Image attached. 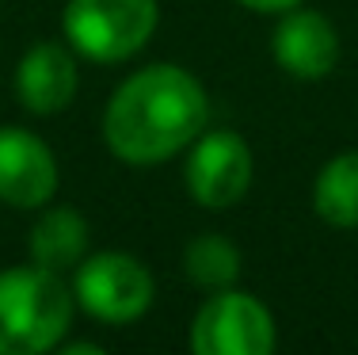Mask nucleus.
Returning a JSON list of instances; mask_svg holds the SVG:
<instances>
[{"label":"nucleus","instance_id":"nucleus-14","mask_svg":"<svg viewBox=\"0 0 358 355\" xmlns=\"http://www.w3.org/2000/svg\"><path fill=\"white\" fill-rule=\"evenodd\" d=\"M103 348H99V344H69V348H65V355H99Z\"/></svg>","mask_w":358,"mask_h":355},{"label":"nucleus","instance_id":"nucleus-11","mask_svg":"<svg viewBox=\"0 0 358 355\" xmlns=\"http://www.w3.org/2000/svg\"><path fill=\"white\" fill-rule=\"evenodd\" d=\"M313 207L328 225L358 230V153H339L320 168Z\"/></svg>","mask_w":358,"mask_h":355},{"label":"nucleus","instance_id":"nucleus-10","mask_svg":"<svg viewBox=\"0 0 358 355\" xmlns=\"http://www.w3.org/2000/svg\"><path fill=\"white\" fill-rule=\"evenodd\" d=\"M88 252V222L69 207H54L31 230V260L38 267L62 275L65 267H76Z\"/></svg>","mask_w":358,"mask_h":355},{"label":"nucleus","instance_id":"nucleus-6","mask_svg":"<svg viewBox=\"0 0 358 355\" xmlns=\"http://www.w3.org/2000/svg\"><path fill=\"white\" fill-rule=\"evenodd\" d=\"M252 183V149L233 130H210L194 138L187 157V191L199 207L225 210L244 199Z\"/></svg>","mask_w":358,"mask_h":355},{"label":"nucleus","instance_id":"nucleus-7","mask_svg":"<svg viewBox=\"0 0 358 355\" xmlns=\"http://www.w3.org/2000/svg\"><path fill=\"white\" fill-rule=\"evenodd\" d=\"M57 191V160L38 134L0 126V202L15 210L46 207Z\"/></svg>","mask_w":358,"mask_h":355},{"label":"nucleus","instance_id":"nucleus-5","mask_svg":"<svg viewBox=\"0 0 358 355\" xmlns=\"http://www.w3.org/2000/svg\"><path fill=\"white\" fill-rule=\"evenodd\" d=\"M73 298L103 325H130L152 306V275L130 252H96L76 264Z\"/></svg>","mask_w":358,"mask_h":355},{"label":"nucleus","instance_id":"nucleus-12","mask_svg":"<svg viewBox=\"0 0 358 355\" xmlns=\"http://www.w3.org/2000/svg\"><path fill=\"white\" fill-rule=\"evenodd\" d=\"M183 267L191 275V283L206 286V291H221V286H233L241 275V252L217 233H202L187 244L183 252Z\"/></svg>","mask_w":358,"mask_h":355},{"label":"nucleus","instance_id":"nucleus-2","mask_svg":"<svg viewBox=\"0 0 358 355\" xmlns=\"http://www.w3.org/2000/svg\"><path fill=\"white\" fill-rule=\"evenodd\" d=\"M73 325V291L50 267L0 272V355H42Z\"/></svg>","mask_w":358,"mask_h":355},{"label":"nucleus","instance_id":"nucleus-13","mask_svg":"<svg viewBox=\"0 0 358 355\" xmlns=\"http://www.w3.org/2000/svg\"><path fill=\"white\" fill-rule=\"evenodd\" d=\"M236 4L252 8V12H286V8L301 4V0H236Z\"/></svg>","mask_w":358,"mask_h":355},{"label":"nucleus","instance_id":"nucleus-3","mask_svg":"<svg viewBox=\"0 0 358 355\" xmlns=\"http://www.w3.org/2000/svg\"><path fill=\"white\" fill-rule=\"evenodd\" d=\"M157 0H69L65 39L88 62L115 65L134 57L157 31Z\"/></svg>","mask_w":358,"mask_h":355},{"label":"nucleus","instance_id":"nucleus-9","mask_svg":"<svg viewBox=\"0 0 358 355\" xmlns=\"http://www.w3.org/2000/svg\"><path fill=\"white\" fill-rule=\"evenodd\" d=\"M15 96L31 115H57L76 96V62L62 42H35L15 69Z\"/></svg>","mask_w":358,"mask_h":355},{"label":"nucleus","instance_id":"nucleus-8","mask_svg":"<svg viewBox=\"0 0 358 355\" xmlns=\"http://www.w3.org/2000/svg\"><path fill=\"white\" fill-rule=\"evenodd\" d=\"M271 54L289 77L320 81L339 62V35L320 12L313 8H286L271 35Z\"/></svg>","mask_w":358,"mask_h":355},{"label":"nucleus","instance_id":"nucleus-1","mask_svg":"<svg viewBox=\"0 0 358 355\" xmlns=\"http://www.w3.org/2000/svg\"><path fill=\"white\" fill-rule=\"evenodd\" d=\"M210 118L202 84L179 65H145L115 88L103 141L126 165H160L187 149Z\"/></svg>","mask_w":358,"mask_h":355},{"label":"nucleus","instance_id":"nucleus-4","mask_svg":"<svg viewBox=\"0 0 358 355\" xmlns=\"http://www.w3.org/2000/svg\"><path fill=\"white\" fill-rule=\"evenodd\" d=\"M194 355H271L275 351V317L259 298L221 286L199 306L191 321Z\"/></svg>","mask_w":358,"mask_h":355}]
</instances>
